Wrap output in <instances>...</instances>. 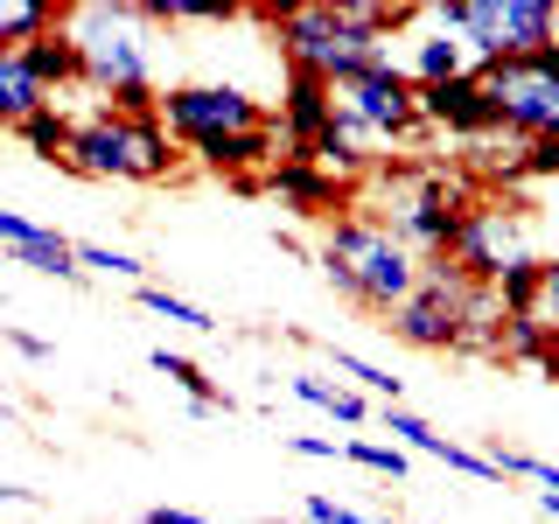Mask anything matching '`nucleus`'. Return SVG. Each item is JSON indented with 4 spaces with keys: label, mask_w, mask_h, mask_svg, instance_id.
<instances>
[{
    "label": "nucleus",
    "mask_w": 559,
    "mask_h": 524,
    "mask_svg": "<svg viewBox=\"0 0 559 524\" xmlns=\"http://www.w3.org/2000/svg\"><path fill=\"white\" fill-rule=\"evenodd\" d=\"M343 462H357V468H371V476H384V483H406L413 476V454L399 448V441H343Z\"/></svg>",
    "instance_id": "22"
},
{
    "label": "nucleus",
    "mask_w": 559,
    "mask_h": 524,
    "mask_svg": "<svg viewBox=\"0 0 559 524\" xmlns=\"http://www.w3.org/2000/svg\"><path fill=\"white\" fill-rule=\"evenodd\" d=\"M154 371H162V378L175 384V392H189V406H197V413H231V406H238V398L224 392V384L210 378L197 357H182V349H168V343L154 349Z\"/></svg>",
    "instance_id": "19"
},
{
    "label": "nucleus",
    "mask_w": 559,
    "mask_h": 524,
    "mask_svg": "<svg viewBox=\"0 0 559 524\" xmlns=\"http://www.w3.org/2000/svg\"><path fill=\"white\" fill-rule=\"evenodd\" d=\"M336 371L349 378V392L378 398V406H399V378L384 371V364H371V357H357V349H336Z\"/></svg>",
    "instance_id": "23"
},
{
    "label": "nucleus",
    "mask_w": 559,
    "mask_h": 524,
    "mask_svg": "<svg viewBox=\"0 0 559 524\" xmlns=\"http://www.w3.org/2000/svg\"><path fill=\"white\" fill-rule=\"evenodd\" d=\"M63 35L78 49V78L98 105L127 119L162 112V78H154V28L127 0H78L63 8Z\"/></svg>",
    "instance_id": "2"
},
{
    "label": "nucleus",
    "mask_w": 559,
    "mask_h": 524,
    "mask_svg": "<svg viewBox=\"0 0 559 524\" xmlns=\"http://www.w3.org/2000/svg\"><path fill=\"white\" fill-rule=\"evenodd\" d=\"M140 524H217V517H203V511H182V503H154Z\"/></svg>",
    "instance_id": "33"
},
{
    "label": "nucleus",
    "mask_w": 559,
    "mask_h": 524,
    "mask_svg": "<svg viewBox=\"0 0 559 524\" xmlns=\"http://www.w3.org/2000/svg\"><path fill=\"white\" fill-rule=\"evenodd\" d=\"M336 119L364 147H413V140L427 133L419 127V92L406 84L399 63H378V70H364V78L336 84Z\"/></svg>",
    "instance_id": "9"
},
{
    "label": "nucleus",
    "mask_w": 559,
    "mask_h": 524,
    "mask_svg": "<svg viewBox=\"0 0 559 524\" xmlns=\"http://www.w3.org/2000/svg\"><path fill=\"white\" fill-rule=\"evenodd\" d=\"M287 392L301 398V406H314V413L343 419V427H364V419H371V398H364V392H349L343 378H336V384H329V378H294Z\"/></svg>",
    "instance_id": "20"
},
{
    "label": "nucleus",
    "mask_w": 559,
    "mask_h": 524,
    "mask_svg": "<svg viewBox=\"0 0 559 524\" xmlns=\"http://www.w3.org/2000/svg\"><path fill=\"white\" fill-rule=\"evenodd\" d=\"M49 84L28 70V57L22 49H0V133H22L35 112H49Z\"/></svg>",
    "instance_id": "18"
},
{
    "label": "nucleus",
    "mask_w": 559,
    "mask_h": 524,
    "mask_svg": "<svg viewBox=\"0 0 559 524\" xmlns=\"http://www.w3.org/2000/svg\"><path fill=\"white\" fill-rule=\"evenodd\" d=\"M433 28H448L454 43L483 63H511V57H538L559 43V8L552 0H441L419 8Z\"/></svg>",
    "instance_id": "6"
},
{
    "label": "nucleus",
    "mask_w": 559,
    "mask_h": 524,
    "mask_svg": "<svg viewBox=\"0 0 559 524\" xmlns=\"http://www.w3.org/2000/svg\"><path fill=\"white\" fill-rule=\"evenodd\" d=\"M497 308L503 314H538V259H524V266H511V273H497Z\"/></svg>",
    "instance_id": "25"
},
{
    "label": "nucleus",
    "mask_w": 559,
    "mask_h": 524,
    "mask_svg": "<svg viewBox=\"0 0 559 524\" xmlns=\"http://www.w3.org/2000/svg\"><path fill=\"white\" fill-rule=\"evenodd\" d=\"M538 322L559 329V259H538Z\"/></svg>",
    "instance_id": "30"
},
{
    "label": "nucleus",
    "mask_w": 559,
    "mask_h": 524,
    "mask_svg": "<svg viewBox=\"0 0 559 524\" xmlns=\"http://www.w3.org/2000/svg\"><path fill=\"white\" fill-rule=\"evenodd\" d=\"M497 364H518V371H532V378H559V329L538 322V314H503Z\"/></svg>",
    "instance_id": "17"
},
{
    "label": "nucleus",
    "mask_w": 559,
    "mask_h": 524,
    "mask_svg": "<svg viewBox=\"0 0 559 524\" xmlns=\"http://www.w3.org/2000/svg\"><path fill=\"white\" fill-rule=\"evenodd\" d=\"M162 127L182 154H197L210 140H238V133L273 127V112H266V98H252L245 84H168Z\"/></svg>",
    "instance_id": "8"
},
{
    "label": "nucleus",
    "mask_w": 559,
    "mask_h": 524,
    "mask_svg": "<svg viewBox=\"0 0 559 524\" xmlns=\"http://www.w3.org/2000/svg\"><path fill=\"white\" fill-rule=\"evenodd\" d=\"M78 266L84 273H105V279H133V287H147V266H140L133 252H119V245H84L78 238Z\"/></svg>",
    "instance_id": "26"
},
{
    "label": "nucleus",
    "mask_w": 559,
    "mask_h": 524,
    "mask_svg": "<svg viewBox=\"0 0 559 524\" xmlns=\"http://www.w3.org/2000/svg\"><path fill=\"white\" fill-rule=\"evenodd\" d=\"M287 448L308 454V462H343V441H329V433H294Z\"/></svg>",
    "instance_id": "31"
},
{
    "label": "nucleus",
    "mask_w": 559,
    "mask_h": 524,
    "mask_svg": "<svg viewBox=\"0 0 559 524\" xmlns=\"http://www.w3.org/2000/svg\"><path fill=\"white\" fill-rule=\"evenodd\" d=\"M63 168L92 175V182H168V175L182 168V147L168 140L162 112L127 119V112H112V105H92V112L70 127Z\"/></svg>",
    "instance_id": "4"
},
{
    "label": "nucleus",
    "mask_w": 559,
    "mask_h": 524,
    "mask_svg": "<svg viewBox=\"0 0 559 524\" xmlns=\"http://www.w3.org/2000/svg\"><path fill=\"white\" fill-rule=\"evenodd\" d=\"M419 127L427 133H448V140H483L497 133V112H489V92L483 78H454V84H427L419 92Z\"/></svg>",
    "instance_id": "12"
},
{
    "label": "nucleus",
    "mask_w": 559,
    "mask_h": 524,
    "mask_svg": "<svg viewBox=\"0 0 559 524\" xmlns=\"http://www.w3.org/2000/svg\"><path fill=\"white\" fill-rule=\"evenodd\" d=\"M70 127H78V119L49 105V112H35L28 127H22V140H28L35 154H43V162H57V168H63V154H70Z\"/></svg>",
    "instance_id": "24"
},
{
    "label": "nucleus",
    "mask_w": 559,
    "mask_h": 524,
    "mask_svg": "<svg viewBox=\"0 0 559 524\" xmlns=\"http://www.w3.org/2000/svg\"><path fill=\"white\" fill-rule=\"evenodd\" d=\"M518 168H524V182H546V175H559V133L524 140V147H518Z\"/></svg>",
    "instance_id": "28"
},
{
    "label": "nucleus",
    "mask_w": 559,
    "mask_h": 524,
    "mask_svg": "<svg viewBox=\"0 0 559 524\" xmlns=\"http://www.w3.org/2000/svg\"><path fill=\"white\" fill-rule=\"evenodd\" d=\"M280 140H287V154H308L314 140L336 127V84L308 78V70H287L280 78V112H273Z\"/></svg>",
    "instance_id": "13"
},
{
    "label": "nucleus",
    "mask_w": 559,
    "mask_h": 524,
    "mask_svg": "<svg viewBox=\"0 0 559 524\" xmlns=\"http://www.w3.org/2000/svg\"><path fill=\"white\" fill-rule=\"evenodd\" d=\"M49 238H63V231H49V224H35V217H14V210H0V252H8V259L43 252Z\"/></svg>",
    "instance_id": "27"
},
{
    "label": "nucleus",
    "mask_w": 559,
    "mask_h": 524,
    "mask_svg": "<svg viewBox=\"0 0 559 524\" xmlns=\"http://www.w3.org/2000/svg\"><path fill=\"white\" fill-rule=\"evenodd\" d=\"M252 22L273 28L280 63L308 70L322 84H349L364 70L392 63V35L419 22V8H378V0H343V8H245Z\"/></svg>",
    "instance_id": "1"
},
{
    "label": "nucleus",
    "mask_w": 559,
    "mask_h": 524,
    "mask_svg": "<svg viewBox=\"0 0 559 524\" xmlns=\"http://www.w3.org/2000/svg\"><path fill=\"white\" fill-rule=\"evenodd\" d=\"M483 92H489V112H497V133L503 140H538V133H559V43L538 49V57H511V63H483L476 70Z\"/></svg>",
    "instance_id": "7"
},
{
    "label": "nucleus",
    "mask_w": 559,
    "mask_h": 524,
    "mask_svg": "<svg viewBox=\"0 0 559 524\" xmlns=\"http://www.w3.org/2000/svg\"><path fill=\"white\" fill-rule=\"evenodd\" d=\"M266 189L294 210V217H314V224H329V217H343V210H349V189L329 168H314L308 154H280V162L266 168Z\"/></svg>",
    "instance_id": "14"
},
{
    "label": "nucleus",
    "mask_w": 559,
    "mask_h": 524,
    "mask_svg": "<svg viewBox=\"0 0 559 524\" xmlns=\"http://www.w3.org/2000/svg\"><path fill=\"white\" fill-rule=\"evenodd\" d=\"M371 524H399V517H371Z\"/></svg>",
    "instance_id": "35"
},
{
    "label": "nucleus",
    "mask_w": 559,
    "mask_h": 524,
    "mask_svg": "<svg viewBox=\"0 0 559 524\" xmlns=\"http://www.w3.org/2000/svg\"><path fill=\"white\" fill-rule=\"evenodd\" d=\"M378 427L392 433L406 454H433V462H448L454 476H476V483H503L497 476V462H489L483 448H462V441H448L433 419H419V413H406V406H378Z\"/></svg>",
    "instance_id": "15"
},
{
    "label": "nucleus",
    "mask_w": 559,
    "mask_h": 524,
    "mask_svg": "<svg viewBox=\"0 0 559 524\" xmlns=\"http://www.w3.org/2000/svg\"><path fill=\"white\" fill-rule=\"evenodd\" d=\"M133 294H140V308H147V314H162V322H175V329H197V336H217V314L197 308V301H182V294L154 287V279H147V287H133Z\"/></svg>",
    "instance_id": "21"
},
{
    "label": "nucleus",
    "mask_w": 559,
    "mask_h": 524,
    "mask_svg": "<svg viewBox=\"0 0 559 524\" xmlns=\"http://www.w3.org/2000/svg\"><path fill=\"white\" fill-rule=\"evenodd\" d=\"M468 294H476V279H462V273H454L448 259H441V266L419 273V287H413V301H406V308L384 314V329H392L399 343H413V349H462Z\"/></svg>",
    "instance_id": "11"
},
{
    "label": "nucleus",
    "mask_w": 559,
    "mask_h": 524,
    "mask_svg": "<svg viewBox=\"0 0 559 524\" xmlns=\"http://www.w3.org/2000/svg\"><path fill=\"white\" fill-rule=\"evenodd\" d=\"M378 182H392V196H384V210H371V217H384L399 238H406V252L419 259V266H441V259H454V231H462V210L476 203V182H468L462 168H371Z\"/></svg>",
    "instance_id": "5"
},
{
    "label": "nucleus",
    "mask_w": 559,
    "mask_h": 524,
    "mask_svg": "<svg viewBox=\"0 0 559 524\" xmlns=\"http://www.w3.org/2000/svg\"><path fill=\"white\" fill-rule=\"evenodd\" d=\"M314 266H322V279L343 294L349 308L378 314V322L392 308H406L413 287H419V273H427L406 252V238H399L384 217H371V210H343V217H329L322 238H314Z\"/></svg>",
    "instance_id": "3"
},
{
    "label": "nucleus",
    "mask_w": 559,
    "mask_h": 524,
    "mask_svg": "<svg viewBox=\"0 0 559 524\" xmlns=\"http://www.w3.org/2000/svg\"><path fill=\"white\" fill-rule=\"evenodd\" d=\"M0 343H8L14 357H28V364H49V343H43V336H28V329H14V322L0 329Z\"/></svg>",
    "instance_id": "32"
},
{
    "label": "nucleus",
    "mask_w": 559,
    "mask_h": 524,
    "mask_svg": "<svg viewBox=\"0 0 559 524\" xmlns=\"http://www.w3.org/2000/svg\"><path fill=\"white\" fill-rule=\"evenodd\" d=\"M419 22H427V14H419ZM399 70H406V84H413V92H427V84L476 78V57H468V49L454 43L448 28H433V22H427V35H413V57L399 63Z\"/></svg>",
    "instance_id": "16"
},
{
    "label": "nucleus",
    "mask_w": 559,
    "mask_h": 524,
    "mask_svg": "<svg viewBox=\"0 0 559 524\" xmlns=\"http://www.w3.org/2000/svg\"><path fill=\"white\" fill-rule=\"evenodd\" d=\"M538 511H546V517L559 524V497H538Z\"/></svg>",
    "instance_id": "34"
},
{
    "label": "nucleus",
    "mask_w": 559,
    "mask_h": 524,
    "mask_svg": "<svg viewBox=\"0 0 559 524\" xmlns=\"http://www.w3.org/2000/svg\"><path fill=\"white\" fill-rule=\"evenodd\" d=\"M532 259V217L511 196H476L462 210V231H454V259L448 266L476 287H497V273H511Z\"/></svg>",
    "instance_id": "10"
},
{
    "label": "nucleus",
    "mask_w": 559,
    "mask_h": 524,
    "mask_svg": "<svg viewBox=\"0 0 559 524\" xmlns=\"http://www.w3.org/2000/svg\"><path fill=\"white\" fill-rule=\"evenodd\" d=\"M301 517L308 524H371V511H349V503L322 497V489H308V497H301Z\"/></svg>",
    "instance_id": "29"
}]
</instances>
